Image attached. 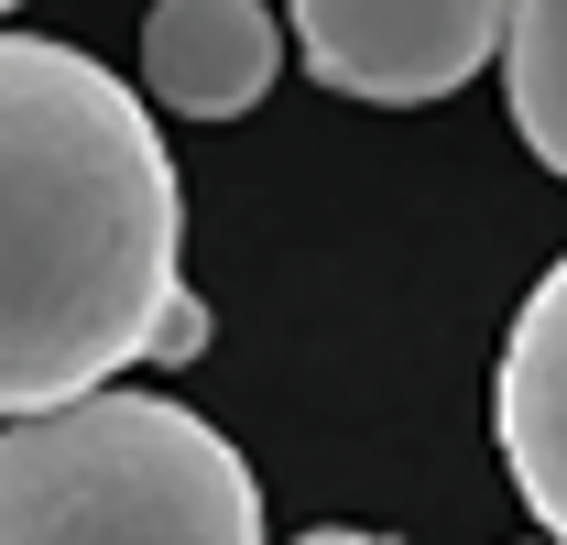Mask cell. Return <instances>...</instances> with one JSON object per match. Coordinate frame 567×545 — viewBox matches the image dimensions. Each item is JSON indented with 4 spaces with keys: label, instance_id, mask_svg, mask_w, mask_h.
Wrapping results in <instances>:
<instances>
[{
    "label": "cell",
    "instance_id": "obj_1",
    "mask_svg": "<svg viewBox=\"0 0 567 545\" xmlns=\"http://www.w3.org/2000/svg\"><path fill=\"white\" fill-rule=\"evenodd\" d=\"M186 186L121 76L76 44L0 33V425L110 393L132 360H197Z\"/></svg>",
    "mask_w": 567,
    "mask_h": 545
},
{
    "label": "cell",
    "instance_id": "obj_2",
    "mask_svg": "<svg viewBox=\"0 0 567 545\" xmlns=\"http://www.w3.org/2000/svg\"><path fill=\"white\" fill-rule=\"evenodd\" d=\"M0 545H262V491L208 414L110 382L0 425Z\"/></svg>",
    "mask_w": 567,
    "mask_h": 545
},
{
    "label": "cell",
    "instance_id": "obj_3",
    "mask_svg": "<svg viewBox=\"0 0 567 545\" xmlns=\"http://www.w3.org/2000/svg\"><path fill=\"white\" fill-rule=\"evenodd\" d=\"M513 0H295V44L339 99L425 110L502 55Z\"/></svg>",
    "mask_w": 567,
    "mask_h": 545
},
{
    "label": "cell",
    "instance_id": "obj_4",
    "mask_svg": "<svg viewBox=\"0 0 567 545\" xmlns=\"http://www.w3.org/2000/svg\"><path fill=\"white\" fill-rule=\"evenodd\" d=\"M492 436L546 545H567V263L513 306V339L492 371Z\"/></svg>",
    "mask_w": 567,
    "mask_h": 545
},
{
    "label": "cell",
    "instance_id": "obj_5",
    "mask_svg": "<svg viewBox=\"0 0 567 545\" xmlns=\"http://www.w3.org/2000/svg\"><path fill=\"white\" fill-rule=\"evenodd\" d=\"M284 66V33L262 0H153L142 22V88L175 121H240Z\"/></svg>",
    "mask_w": 567,
    "mask_h": 545
},
{
    "label": "cell",
    "instance_id": "obj_6",
    "mask_svg": "<svg viewBox=\"0 0 567 545\" xmlns=\"http://www.w3.org/2000/svg\"><path fill=\"white\" fill-rule=\"evenodd\" d=\"M502 99L524 153L567 175V0H513L502 11Z\"/></svg>",
    "mask_w": 567,
    "mask_h": 545
},
{
    "label": "cell",
    "instance_id": "obj_7",
    "mask_svg": "<svg viewBox=\"0 0 567 545\" xmlns=\"http://www.w3.org/2000/svg\"><path fill=\"white\" fill-rule=\"evenodd\" d=\"M295 545H393V535H350V524H328V535H295Z\"/></svg>",
    "mask_w": 567,
    "mask_h": 545
},
{
    "label": "cell",
    "instance_id": "obj_8",
    "mask_svg": "<svg viewBox=\"0 0 567 545\" xmlns=\"http://www.w3.org/2000/svg\"><path fill=\"white\" fill-rule=\"evenodd\" d=\"M0 11H11V0H0Z\"/></svg>",
    "mask_w": 567,
    "mask_h": 545
}]
</instances>
